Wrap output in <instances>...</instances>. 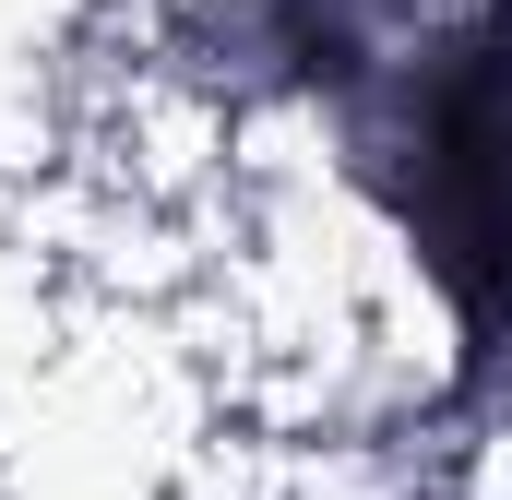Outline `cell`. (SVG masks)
<instances>
[{
  "label": "cell",
  "mask_w": 512,
  "mask_h": 500,
  "mask_svg": "<svg viewBox=\"0 0 512 500\" xmlns=\"http://www.w3.org/2000/svg\"><path fill=\"white\" fill-rule=\"evenodd\" d=\"M358 179L382 191L405 250L453 298L465 346H512V0L441 12L405 60H346L334 72Z\"/></svg>",
  "instance_id": "1"
}]
</instances>
